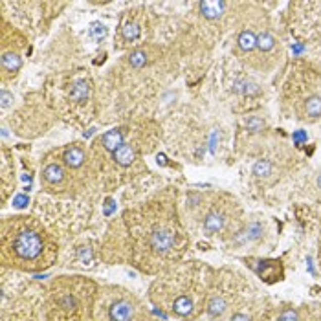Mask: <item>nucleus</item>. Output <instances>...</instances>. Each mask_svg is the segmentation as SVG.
Returning <instances> with one entry per match:
<instances>
[{"mask_svg":"<svg viewBox=\"0 0 321 321\" xmlns=\"http://www.w3.org/2000/svg\"><path fill=\"white\" fill-rule=\"evenodd\" d=\"M42 239L37 231L22 230L13 241V251L22 261H35L42 253Z\"/></svg>","mask_w":321,"mask_h":321,"instance_id":"f257e3e1","label":"nucleus"},{"mask_svg":"<svg viewBox=\"0 0 321 321\" xmlns=\"http://www.w3.org/2000/svg\"><path fill=\"white\" fill-rule=\"evenodd\" d=\"M173 244H175V235H173V231H169V230L152 231L151 246H152V250H154L156 253L164 255V253H167V251L173 248Z\"/></svg>","mask_w":321,"mask_h":321,"instance_id":"f03ea898","label":"nucleus"},{"mask_svg":"<svg viewBox=\"0 0 321 321\" xmlns=\"http://www.w3.org/2000/svg\"><path fill=\"white\" fill-rule=\"evenodd\" d=\"M228 4L222 0H202L198 2V10H200L202 17L207 20H217L221 19L222 13L226 11Z\"/></svg>","mask_w":321,"mask_h":321,"instance_id":"7ed1b4c3","label":"nucleus"},{"mask_svg":"<svg viewBox=\"0 0 321 321\" xmlns=\"http://www.w3.org/2000/svg\"><path fill=\"white\" fill-rule=\"evenodd\" d=\"M109 316L112 321H131L134 316V308L129 301L121 299V301H116L109 310Z\"/></svg>","mask_w":321,"mask_h":321,"instance_id":"20e7f679","label":"nucleus"},{"mask_svg":"<svg viewBox=\"0 0 321 321\" xmlns=\"http://www.w3.org/2000/svg\"><path fill=\"white\" fill-rule=\"evenodd\" d=\"M112 158H114V162L118 164V166L129 167L132 162L136 160V151L132 149L131 145H125V143H123L120 149H116V151L112 152Z\"/></svg>","mask_w":321,"mask_h":321,"instance_id":"39448f33","label":"nucleus"},{"mask_svg":"<svg viewBox=\"0 0 321 321\" xmlns=\"http://www.w3.org/2000/svg\"><path fill=\"white\" fill-rule=\"evenodd\" d=\"M123 132L120 131V129H112V131L105 132L103 134V138H101V143H103V147H105L106 151L114 152L116 149H120L121 145H123Z\"/></svg>","mask_w":321,"mask_h":321,"instance_id":"423d86ee","label":"nucleus"},{"mask_svg":"<svg viewBox=\"0 0 321 321\" xmlns=\"http://www.w3.org/2000/svg\"><path fill=\"white\" fill-rule=\"evenodd\" d=\"M224 222H226L224 213H221V211H211V213H207L206 219H204V230H206L209 235H213V233H217V231H221L222 228H224Z\"/></svg>","mask_w":321,"mask_h":321,"instance_id":"0eeeda50","label":"nucleus"},{"mask_svg":"<svg viewBox=\"0 0 321 321\" xmlns=\"http://www.w3.org/2000/svg\"><path fill=\"white\" fill-rule=\"evenodd\" d=\"M63 160H65V164L68 167L77 169V167H81L83 162H85V152H83V149H79V147H68L65 151Z\"/></svg>","mask_w":321,"mask_h":321,"instance_id":"6e6552de","label":"nucleus"},{"mask_svg":"<svg viewBox=\"0 0 321 321\" xmlns=\"http://www.w3.org/2000/svg\"><path fill=\"white\" fill-rule=\"evenodd\" d=\"M90 97V83L88 81H77L70 92V99L76 103H85Z\"/></svg>","mask_w":321,"mask_h":321,"instance_id":"1a4fd4ad","label":"nucleus"},{"mask_svg":"<svg viewBox=\"0 0 321 321\" xmlns=\"http://www.w3.org/2000/svg\"><path fill=\"white\" fill-rule=\"evenodd\" d=\"M237 44L242 51H251L257 48V35L251 30H244L237 37Z\"/></svg>","mask_w":321,"mask_h":321,"instance_id":"9d476101","label":"nucleus"},{"mask_svg":"<svg viewBox=\"0 0 321 321\" xmlns=\"http://www.w3.org/2000/svg\"><path fill=\"white\" fill-rule=\"evenodd\" d=\"M42 176H44V180L50 182V184H59V182H63V178H65V169L61 166H57V164H50V166L44 167Z\"/></svg>","mask_w":321,"mask_h":321,"instance_id":"9b49d317","label":"nucleus"},{"mask_svg":"<svg viewBox=\"0 0 321 321\" xmlns=\"http://www.w3.org/2000/svg\"><path fill=\"white\" fill-rule=\"evenodd\" d=\"M2 68H4L6 72H11V74H15V72L20 70V66H22V59H20L17 54H13V51H6L4 56H2Z\"/></svg>","mask_w":321,"mask_h":321,"instance_id":"f8f14e48","label":"nucleus"},{"mask_svg":"<svg viewBox=\"0 0 321 321\" xmlns=\"http://www.w3.org/2000/svg\"><path fill=\"white\" fill-rule=\"evenodd\" d=\"M191 310H193V301H191L187 296L176 297L175 303H173V312H175V314H178V316H182V317L189 316Z\"/></svg>","mask_w":321,"mask_h":321,"instance_id":"ddd939ff","label":"nucleus"},{"mask_svg":"<svg viewBox=\"0 0 321 321\" xmlns=\"http://www.w3.org/2000/svg\"><path fill=\"white\" fill-rule=\"evenodd\" d=\"M226 308H228V305H226V301L222 299V297H213L209 301V305H207V314H209L213 319L215 317H221L224 312H226Z\"/></svg>","mask_w":321,"mask_h":321,"instance_id":"4468645a","label":"nucleus"},{"mask_svg":"<svg viewBox=\"0 0 321 321\" xmlns=\"http://www.w3.org/2000/svg\"><path fill=\"white\" fill-rule=\"evenodd\" d=\"M305 112L306 116H310V118H319L321 116V97L319 95H310L305 103Z\"/></svg>","mask_w":321,"mask_h":321,"instance_id":"2eb2a0df","label":"nucleus"},{"mask_svg":"<svg viewBox=\"0 0 321 321\" xmlns=\"http://www.w3.org/2000/svg\"><path fill=\"white\" fill-rule=\"evenodd\" d=\"M272 171H274V166H272V162L268 160H257L253 164V175L257 178H268L272 175Z\"/></svg>","mask_w":321,"mask_h":321,"instance_id":"dca6fc26","label":"nucleus"},{"mask_svg":"<svg viewBox=\"0 0 321 321\" xmlns=\"http://www.w3.org/2000/svg\"><path fill=\"white\" fill-rule=\"evenodd\" d=\"M276 37L272 35V33H268V31H264V33H261V35H257V48L261 51H270L274 50V46H276Z\"/></svg>","mask_w":321,"mask_h":321,"instance_id":"f3484780","label":"nucleus"},{"mask_svg":"<svg viewBox=\"0 0 321 321\" xmlns=\"http://www.w3.org/2000/svg\"><path fill=\"white\" fill-rule=\"evenodd\" d=\"M129 63H131L132 68H143L147 65V56L143 50H134L129 56Z\"/></svg>","mask_w":321,"mask_h":321,"instance_id":"a211bd4d","label":"nucleus"},{"mask_svg":"<svg viewBox=\"0 0 321 321\" xmlns=\"http://www.w3.org/2000/svg\"><path fill=\"white\" fill-rule=\"evenodd\" d=\"M140 26L134 24V22H129V24H125V28H123V31H121V35H123V39L129 40V42H132V40H136L138 37H140Z\"/></svg>","mask_w":321,"mask_h":321,"instance_id":"6ab92c4d","label":"nucleus"},{"mask_svg":"<svg viewBox=\"0 0 321 321\" xmlns=\"http://www.w3.org/2000/svg\"><path fill=\"white\" fill-rule=\"evenodd\" d=\"M90 35L94 40H97V42H101V40L106 37V28L105 24H101V22H94V24L90 26Z\"/></svg>","mask_w":321,"mask_h":321,"instance_id":"aec40b11","label":"nucleus"},{"mask_svg":"<svg viewBox=\"0 0 321 321\" xmlns=\"http://www.w3.org/2000/svg\"><path fill=\"white\" fill-rule=\"evenodd\" d=\"M246 129L251 132V134H257V132H261L264 129V121L259 118V116H251L248 123H246Z\"/></svg>","mask_w":321,"mask_h":321,"instance_id":"412c9836","label":"nucleus"},{"mask_svg":"<svg viewBox=\"0 0 321 321\" xmlns=\"http://www.w3.org/2000/svg\"><path fill=\"white\" fill-rule=\"evenodd\" d=\"M242 233H244L246 241H257V239L262 235V226L261 224H250L248 230L242 231Z\"/></svg>","mask_w":321,"mask_h":321,"instance_id":"4be33fe9","label":"nucleus"},{"mask_svg":"<svg viewBox=\"0 0 321 321\" xmlns=\"http://www.w3.org/2000/svg\"><path fill=\"white\" fill-rule=\"evenodd\" d=\"M277 321H299V316L294 308H285V310L279 314V319Z\"/></svg>","mask_w":321,"mask_h":321,"instance_id":"5701e85b","label":"nucleus"},{"mask_svg":"<svg viewBox=\"0 0 321 321\" xmlns=\"http://www.w3.org/2000/svg\"><path fill=\"white\" fill-rule=\"evenodd\" d=\"M11 103H13V94L10 90H2V94H0V105H2V109L11 106Z\"/></svg>","mask_w":321,"mask_h":321,"instance_id":"b1692460","label":"nucleus"},{"mask_svg":"<svg viewBox=\"0 0 321 321\" xmlns=\"http://www.w3.org/2000/svg\"><path fill=\"white\" fill-rule=\"evenodd\" d=\"M28 202H30V200H28V196H26V195H17L15 200H13V206L19 207V209H22V207L28 206Z\"/></svg>","mask_w":321,"mask_h":321,"instance_id":"393cba45","label":"nucleus"},{"mask_svg":"<svg viewBox=\"0 0 321 321\" xmlns=\"http://www.w3.org/2000/svg\"><path fill=\"white\" fill-rule=\"evenodd\" d=\"M61 305L65 306V308H74V306H76V299L72 296H65L61 299Z\"/></svg>","mask_w":321,"mask_h":321,"instance_id":"a878e982","label":"nucleus"},{"mask_svg":"<svg viewBox=\"0 0 321 321\" xmlns=\"http://www.w3.org/2000/svg\"><path fill=\"white\" fill-rule=\"evenodd\" d=\"M79 259L86 264V261H90V259H92L90 250H88V248H81V250H79Z\"/></svg>","mask_w":321,"mask_h":321,"instance_id":"bb28decb","label":"nucleus"},{"mask_svg":"<svg viewBox=\"0 0 321 321\" xmlns=\"http://www.w3.org/2000/svg\"><path fill=\"white\" fill-rule=\"evenodd\" d=\"M294 140H296L297 143H303V141H306V134L303 131H297L296 134H294Z\"/></svg>","mask_w":321,"mask_h":321,"instance_id":"cd10ccee","label":"nucleus"},{"mask_svg":"<svg viewBox=\"0 0 321 321\" xmlns=\"http://www.w3.org/2000/svg\"><path fill=\"white\" fill-rule=\"evenodd\" d=\"M231 321H251L250 316H246V314H235V316L231 317Z\"/></svg>","mask_w":321,"mask_h":321,"instance_id":"c85d7f7f","label":"nucleus"},{"mask_svg":"<svg viewBox=\"0 0 321 321\" xmlns=\"http://www.w3.org/2000/svg\"><path fill=\"white\" fill-rule=\"evenodd\" d=\"M316 184H317V187H319V189H321V173H319V175H317V180H316Z\"/></svg>","mask_w":321,"mask_h":321,"instance_id":"c756f323","label":"nucleus"}]
</instances>
